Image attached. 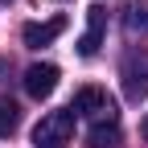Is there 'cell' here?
<instances>
[{"label":"cell","mask_w":148,"mask_h":148,"mask_svg":"<svg viewBox=\"0 0 148 148\" xmlns=\"http://www.w3.org/2000/svg\"><path fill=\"white\" fill-rule=\"evenodd\" d=\"M103 29H107V8L103 4H90L86 8V33L78 37V53H82V58H95V53H99Z\"/></svg>","instance_id":"obj_5"},{"label":"cell","mask_w":148,"mask_h":148,"mask_svg":"<svg viewBox=\"0 0 148 148\" xmlns=\"http://www.w3.org/2000/svg\"><path fill=\"white\" fill-rule=\"evenodd\" d=\"M140 136H144V140H148V115H144V123H140Z\"/></svg>","instance_id":"obj_10"},{"label":"cell","mask_w":148,"mask_h":148,"mask_svg":"<svg viewBox=\"0 0 148 148\" xmlns=\"http://www.w3.org/2000/svg\"><path fill=\"white\" fill-rule=\"evenodd\" d=\"M66 16H49V21H29L25 29H21V41L29 45V49H41V45H49V41H58V37L66 33Z\"/></svg>","instance_id":"obj_4"},{"label":"cell","mask_w":148,"mask_h":148,"mask_svg":"<svg viewBox=\"0 0 148 148\" xmlns=\"http://www.w3.org/2000/svg\"><path fill=\"white\" fill-rule=\"evenodd\" d=\"M70 136H74V111L70 107L41 115V123L33 127V144L37 148H62V144H70Z\"/></svg>","instance_id":"obj_1"},{"label":"cell","mask_w":148,"mask_h":148,"mask_svg":"<svg viewBox=\"0 0 148 148\" xmlns=\"http://www.w3.org/2000/svg\"><path fill=\"white\" fill-rule=\"evenodd\" d=\"M123 25H127V33L148 37V4L144 0H132V4L123 8Z\"/></svg>","instance_id":"obj_8"},{"label":"cell","mask_w":148,"mask_h":148,"mask_svg":"<svg viewBox=\"0 0 148 148\" xmlns=\"http://www.w3.org/2000/svg\"><path fill=\"white\" fill-rule=\"evenodd\" d=\"M144 95H148V66L123 62V99L127 103H140Z\"/></svg>","instance_id":"obj_6"},{"label":"cell","mask_w":148,"mask_h":148,"mask_svg":"<svg viewBox=\"0 0 148 148\" xmlns=\"http://www.w3.org/2000/svg\"><path fill=\"white\" fill-rule=\"evenodd\" d=\"M70 111L74 115H90V119H115V103H111V95L103 86H82L78 95H74V103H70Z\"/></svg>","instance_id":"obj_2"},{"label":"cell","mask_w":148,"mask_h":148,"mask_svg":"<svg viewBox=\"0 0 148 148\" xmlns=\"http://www.w3.org/2000/svg\"><path fill=\"white\" fill-rule=\"evenodd\" d=\"M119 140H123L119 119H99L95 127H90V144H95V148H115Z\"/></svg>","instance_id":"obj_7"},{"label":"cell","mask_w":148,"mask_h":148,"mask_svg":"<svg viewBox=\"0 0 148 148\" xmlns=\"http://www.w3.org/2000/svg\"><path fill=\"white\" fill-rule=\"evenodd\" d=\"M58 78H62V70L53 66V62H33L25 70V90H29L33 99H49L53 86H58Z\"/></svg>","instance_id":"obj_3"},{"label":"cell","mask_w":148,"mask_h":148,"mask_svg":"<svg viewBox=\"0 0 148 148\" xmlns=\"http://www.w3.org/2000/svg\"><path fill=\"white\" fill-rule=\"evenodd\" d=\"M16 127H21V107L12 99H0V140H8Z\"/></svg>","instance_id":"obj_9"}]
</instances>
